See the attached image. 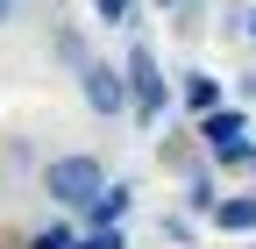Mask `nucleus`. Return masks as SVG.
<instances>
[{"mask_svg":"<svg viewBox=\"0 0 256 249\" xmlns=\"http://www.w3.org/2000/svg\"><path fill=\"white\" fill-rule=\"evenodd\" d=\"M43 192L57 206H92L107 192V171H100V157H86V150H64V157L43 164Z\"/></svg>","mask_w":256,"mask_h":249,"instance_id":"nucleus-1","label":"nucleus"},{"mask_svg":"<svg viewBox=\"0 0 256 249\" xmlns=\"http://www.w3.org/2000/svg\"><path fill=\"white\" fill-rule=\"evenodd\" d=\"M78 100L114 121V114H136V86H128V64H107V57H92V64L78 72Z\"/></svg>","mask_w":256,"mask_h":249,"instance_id":"nucleus-2","label":"nucleus"},{"mask_svg":"<svg viewBox=\"0 0 256 249\" xmlns=\"http://www.w3.org/2000/svg\"><path fill=\"white\" fill-rule=\"evenodd\" d=\"M128 86H136V121H142V128H156L164 107H171V86H164V72H156V57H150L142 43L128 50Z\"/></svg>","mask_w":256,"mask_h":249,"instance_id":"nucleus-3","label":"nucleus"},{"mask_svg":"<svg viewBox=\"0 0 256 249\" xmlns=\"http://www.w3.org/2000/svg\"><path fill=\"white\" fill-rule=\"evenodd\" d=\"M235 136H249V114H242V107L200 114V150H220V142H235Z\"/></svg>","mask_w":256,"mask_h":249,"instance_id":"nucleus-4","label":"nucleus"},{"mask_svg":"<svg viewBox=\"0 0 256 249\" xmlns=\"http://www.w3.org/2000/svg\"><path fill=\"white\" fill-rule=\"evenodd\" d=\"M214 228L220 235H256V192H228L214 206Z\"/></svg>","mask_w":256,"mask_h":249,"instance_id":"nucleus-5","label":"nucleus"},{"mask_svg":"<svg viewBox=\"0 0 256 249\" xmlns=\"http://www.w3.org/2000/svg\"><path fill=\"white\" fill-rule=\"evenodd\" d=\"M178 100H185L192 114H214V107H220V78H214V72H185V86H178Z\"/></svg>","mask_w":256,"mask_h":249,"instance_id":"nucleus-6","label":"nucleus"},{"mask_svg":"<svg viewBox=\"0 0 256 249\" xmlns=\"http://www.w3.org/2000/svg\"><path fill=\"white\" fill-rule=\"evenodd\" d=\"M128 200H136V192H128V185H107V192H100V200L86 206V221H92V228H121V214H128Z\"/></svg>","mask_w":256,"mask_h":249,"instance_id":"nucleus-7","label":"nucleus"},{"mask_svg":"<svg viewBox=\"0 0 256 249\" xmlns=\"http://www.w3.org/2000/svg\"><path fill=\"white\" fill-rule=\"evenodd\" d=\"M57 57H64L72 72H86V64H92V50H86V28H72V22H64V28H57Z\"/></svg>","mask_w":256,"mask_h":249,"instance_id":"nucleus-8","label":"nucleus"},{"mask_svg":"<svg viewBox=\"0 0 256 249\" xmlns=\"http://www.w3.org/2000/svg\"><path fill=\"white\" fill-rule=\"evenodd\" d=\"M214 164H228V171H242V164H256V150H249V136H235V142H220V150H206Z\"/></svg>","mask_w":256,"mask_h":249,"instance_id":"nucleus-9","label":"nucleus"},{"mask_svg":"<svg viewBox=\"0 0 256 249\" xmlns=\"http://www.w3.org/2000/svg\"><path fill=\"white\" fill-rule=\"evenodd\" d=\"M78 242V228H64V221H50L43 235H28V249H72Z\"/></svg>","mask_w":256,"mask_h":249,"instance_id":"nucleus-10","label":"nucleus"},{"mask_svg":"<svg viewBox=\"0 0 256 249\" xmlns=\"http://www.w3.org/2000/svg\"><path fill=\"white\" fill-rule=\"evenodd\" d=\"M72 249H128V235H121V228H86Z\"/></svg>","mask_w":256,"mask_h":249,"instance_id":"nucleus-11","label":"nucleus"},{"mask_svg":"<svg viewBox=\"0 0 256 249\" xmlns=\"http://www.w3.org/2000/svg\"><path fill=\"white\" fill-rule=\"evenodd\" d=\"M128 8H136V0H100V22L114 28V22H128Z\"/></svg>","mask_w":256,"mask_h":249,"instance_id":"nucleus-12","label":"nucleus"},{"mask_svg":"<svg viewBox=\"0 0 256 249\" xmlns=\"http://www.w3.org/2000/svg\"><path fill=\"white\" fill-rule=\"evenodd\" d=\"M242 100H249V107H256V72H242Z\"/></svg>","mask_w":256,"mask_h":249,"instance_id":"nucleus-13","label":"nucleus"},{"mask_svg":"<svg viewBox=\"0 0 256 249\" xmlns=\"http://www.w3.org/2000/svg\"><path fill=\"white\" fill-rule=\"evenodd\" d=\"M8 22H14V0H0V28H8Z\"/></svg>","mask_w":256,"mask_h":249,"instance_id":"nucleus-14","label":"nucleus"},{"mask_svg":"<svg viewBox=\"0 0 256 249\" xmlns=\"http://www.w3.org/2000/svg\"><path fill=\"white\" fill-rule=\"evenodd\" d=\"M249 43H256V8H249Z\"/></svg>","mask_w":256,"mask_h":249,"instance_id":"nucleus-15","label":"nucleus"}]
</instances>
